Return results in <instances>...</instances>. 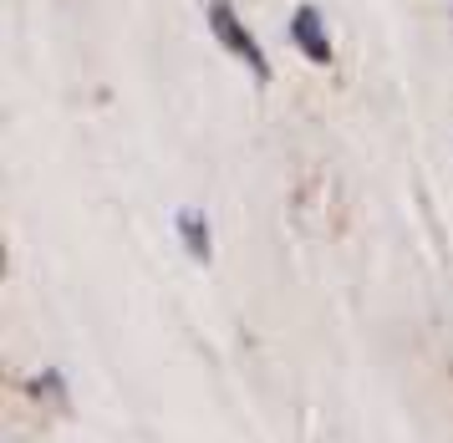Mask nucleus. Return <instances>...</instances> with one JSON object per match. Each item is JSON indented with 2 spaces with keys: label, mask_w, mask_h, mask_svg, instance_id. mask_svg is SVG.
I'll use <instances>...</instances> for the list:
<instances>
[{
  "label": "nucleus",
  "mask_w": 453,
  "mask_h": 443,
  "mask_svg": "<svg viewBox=\"0 0 453 443\" xmlns=\"http://www.w3.org/2000/svg\"><path fill=\"white\" fill-rule=\"evenodd\" d=\"M209 26H214V36L225 41V46L234 51V57L255 66V77H260V82L270 77V61H265V51H260V46L250 41V31L240 26V20H234V11H229L225 0H214V5H209Z\"/></svg>",
  "instance_id": "f257e3e1"
},
{
  "label": "nucleus",
  "mask_w": 453,
  "mask_h": 443,
  "mask_svg": "<svg viewBox=\"0 0 453 443\" xmlns=\"http://www.w3.org/2000/svg\"><path fill=\"white\" fill-rule=\"evenodd\" d=\"M290 31H296V41H301V51H306L311 61H331L326 26H321V16H316L311 5H301V11H296V20H290Z\"/></svg>",
  "instance_id": "f03ea898"
},
{
  "label": "nucleus",
  "mask_w": 453,
  "mask_h": 443,
  "mask_svg": "<svg viewBox=\"0 0 453 443\" xmlns=\"http://www.w3.org/2000/svg\"><path fill=\"white\" fill-rule=\"evenodd\" d=\"M184 235H188V245H194V255H209V240H204V224H199V214H184Z\"/></svg>",
  "instance_id": "7ed1b4c3"
}]
</instances>
